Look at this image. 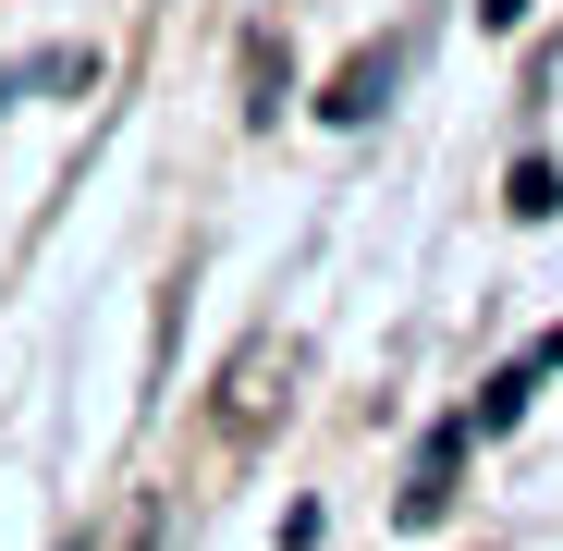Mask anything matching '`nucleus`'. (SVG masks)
<instances>
[{"label":"nucleus","mask_w":563,"mask_h":551,"mask_svg":"<svg viewBox=\"0 0 563 551\" xmlns=\"http://www.w3.org/2000/svg\"><path fill=\"white\" fill-rule=\"evenodd\" d=\"M380 86H393V62H355V74L331 86V123H367V111H380Z\"/></svg>","instance_id":"f257e3e1"},{"label":"nucleus","mask_w":563,"mask_h":551,"mask_svg":"<svg viewBox=\"0 0 563 551\" xmlns=\"http://www.w3.org/2000/svg\"><path fill=\"white\" fill-rule=\"evenodd\" d=\"M563 209V172L551 159H515V221H551Z\"/></svg>","instance_id":"f03ea898"},{"label":"nucleus","mask_w":563,"mask_h":551,"mask_svg":"<svg viewBox=\"0 0 563 551\" xmlns=\"http://www.w3.org/2000/svg\"><path fill=\"white\" fill-rule=\"evenodd\" d=\"M527 381H539V367H503V381H490L478 405H465V417H478V429H515V405H527Z\"/></svg>","instance_id":"7ed1b4c3"},{"label":"nucleus","mask_w":563,"mask_h":551,"mask_svg":"<svg viewBox=\"0 0 563 551\" xmlns=\"http://www.w3.org/2000/svg\"><path fill=\"white\" fill-rule=\"evenodd\" d=\"M478 13H490V25H515V13H527V0H478Z\"/></svg>","instance_id":"20e7f679"}]
</instances>
